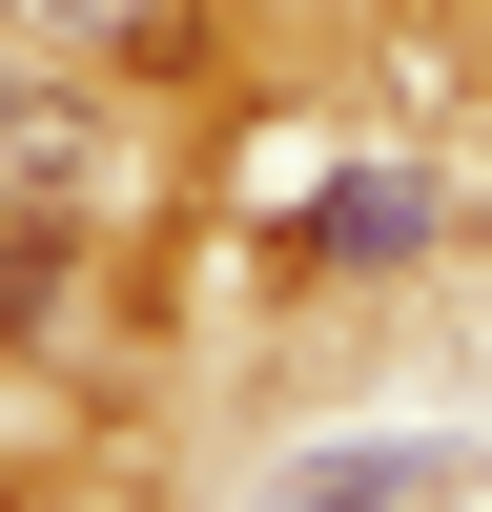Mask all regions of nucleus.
<instances>
[{
	"instance_id": "obj_2",
	"label": "nucleus",
	"mask_w": 492,
	"mask_h": 512,
	"mask_svg": "<svg viewBox=\"0 0 492 512\" xmlns=\"http://www.w3.org/2000/svg\"><path fill=\"white\" fill-rule=\"evenodd\" d=\"M410 226H431V205H410V185H349V205H328V267H390Z\"/></svg>"
},
{
	"instance_id": "obj_3",
	"label": "nucleus",
	"mask_w": 492,
	"mask_h": 512,
	"mask_svg": "<svg viewBox=\"0 0 492 512\" xmlns=\"http://www.w3.org/2000/svg\"><path fill=\"white\" fill-rule=\"evenodd\" d=\"M41 21H123V0H41Z\"/></svg>"
},
{
	"instance_id": "obj_1",
	"label": "nucleus",
	"mask_w": 492,
	"mask_h": 512,
	"mask_svg": "<svg viewBox=\"0 0 492 512\" xmlns=\"http://www.w3.org/2000/svg\"><path fill=\"white\" fill-rule=\"evenodd\" d=\"M62 164H82V123H62V103H41V82H21V62H0V185H62Z\"/></svg>"
}]
</instances>
